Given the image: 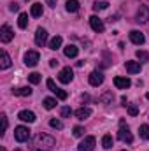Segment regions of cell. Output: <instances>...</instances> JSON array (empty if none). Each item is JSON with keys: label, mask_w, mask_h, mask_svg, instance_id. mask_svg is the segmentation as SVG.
I'll use <instances>...</instances> for the list:
<instances>
[{"label": "cell", "mask_w": 149, "mask_h": 151, "mask_svg": "<svg viewBox=\"0 0 149 151\" xmlns=\"http://www.w3.org/2000/svg\"><path fill=\"white\" fill-rule=\"evenodd\" d=\"M65 7H67V11H69V12H77L81 5H79V2H77V0H67V5H65Z\"/></svg>", "instance_id": "23"}, {"label": "cell", "mask_w": 149, "mask_h": 151, "mask_svg": "<svg viewBox=\"0 0 149 151\" xmlns=\"http://www.w3.org/2000/svg\"><path fill=\"white\" fill-rule=\"evenodd\" d=\"M14 37V34H12V30H11V27L9 25H2V28H0V40L4 42V44H7V42H11Z\"/></svg>", "instance_id": "6"}, {"label": "cell", "mask_w": 149, "mask_h": 151, "mask_svg": "<svg viewBox=\"0 0 149 151\" xmlns=\"http://www.w3.org/2000/svg\"><path fill=\"white\" fill-rule=\"evenodd\" d=\"M39 60H40L39 51H28V53L25 55V63H27L28 67H35L39 63Z\"/></svg>", "instance_id": "7"}, {"label": "cell", "mask_w": 149, "mask_h": 151, "mask_svg": "<svg viewBox=\"0 0 149 151\" xmlns=\"http://www.w3.org/2000/svg\"><path fill=\"white\" fill-rule=\"evenodd\" d=\"M128 114L130 116H137L139 114V107L135 104H128Z\"/></svg>", "instance_id": "33"}, {"label": "cell", "mask_w": 149, "mask_h": 151, "mask_svg": "<svg viewBox=\"0 0 149 151\" xmlns=\"http://www.w3.org/2000/svg\"><path fill=\"white\" fill-rule=\"evenodd\" d=\"M18 118L21 119V121H27V123H34L35 121V114L32 113V111H19V114H18Z\"/></svg>", "instance_id": "14"}, {"label": "cell", "mask_w": 149, "mask_h": 151, "mask_svg": "<svg viewBox=\"0 0 149 151\" xmlns=\"http://www.w3.org/2000/svg\"><path fill=\"white\" fill-rule=\"evenodd\" d=\"M135 56L140 60V63H148V62H149V53H148V51H142V49H139V51L135 53Z\"/></svg>", "instance_id": "24"}, {"label": "cell", "mask_w": 149, "mask_h": 151, "mask_svg": "<svg viewBox=\"0 0 149 151\" xmlns=\"http://www.w3.org/2000/svg\"><path fill=\"white\" fill-rule=\"evenodd\" d=\"M54 146V139L47 134H37L32 141V151H49Z\"/></svg>", "instance_id": "1"}, {"label": "cell", "mask_w": 149, "mask_h": 151, "mask_svg": "<svg viewBox=\"0 0 149 151\" xmlns=\"http://www.w3.org/2000/svg\"><path fill=\"white\" fill-rule=\"evenodd\" d=\"M123 151H126V150H123Z\"/></svg>", "instance_id": "43"}, {"label": "cell", "mask_w": 149, "mask_h": 151, "mask_svg": "<svg viewBox=\"0 0 149 151\" xmlns=\"http://www.w3.org/2000/svg\"><path fill=\"white\" fill-rule=\"evenodd\" d=\"M139 134H140V139H146V141H149V125H140Z\"/></svg>", "instance_id": "26"}, {"label": "cell", "mask_w": 149, "mask_h": 151, "mask_svg": "<svg viewBox=\"0 0 149 151\" xmlns=\"http://www.w3.org/2000/svg\"><path fill=\"white\" fill-rule=\"evenodd\" d=\"M130 40H132L133 44L140 46V44L146 42V37H144V34H140L139 30H132V32H130Z\"/></svg>", "instance_id": "13"}, {"label": "cell", "mask_w": 149, "mask_h": 151, "mask_svg": "<svg viewBox=\"0 0 149 151\" xmlns=\"http://www.w3.org/2000/svg\"><path fill=\"white\" fill-rule=\"evenodd\" d=\"M112 99H114V95H112L111 91H107V93H104V95L100 97V102H102V104H109V102H112Z\"/></svg>", "instance_id": "30"}, {"label": "cell", "mask_w": 149, "mask_h": 151, "mask_svg": "<svg viewBox=\"0 0 149 151\" xmlns=\"http://www.w3.org/2000/svg\"><path fill=\"white\" fill-rule=\"evenodd\" d=\"M18 27L19 28H27L28 27V14L27 12H21L19 18H18Z\"/></svg>", "instance_id": "22"}, {"label": "cell", "mask_w": 149, "mask_h": 151, "mask_svg": "<svg viewBox=\"0 0 149 151\" xmlns=\"http://www.w3.org/2000/svg\"><path fill=\"white\" fill-rule=\"evenodd\" d=\"M90 25H91V28H93L95 32H98V34H102V32L105 30V25H104V21H102L98 16H91V18H90Z\"/></svg>", "instance_id": "8"}, {"label": "cell", "mask_w": 149, "mask_h": 151, "mask_svg": "<svg viewBox=\"0 0 149 151\" xmlns=\"http://www.w3.org/2000/svg\"><path fill=\"white\" fill-rule=\"evenodd\" d=\"M62 42H63V39L60 37V35H56V37H53L49 40V49H53V51H56V49H60L62 47Z\"/></svg>", "instance_id": "20"}, {"label": "cell", "mask_w": 149, "mask_h": 151, "mask_svg": "<svg viewBox=\"0 0 149 151\" xmlns=\"http://www.w3.org/2000/svg\"><path fill=\"white\" fill-rule=\"evenodd\" d=\"M107 7H109V2H105V0L95 2V5H93V9H95V11H104V9H107Z\"/></svg>", "instance_id": "28"}, {"label": "cell", "mask_w": 149, "mask_h": 151, "mask_svg": "<svg viewBox=\"0 0 149 151\" xmlns=\"http://www.w3.org/2000/svg\"><path fill=\"white\" fill-rule=\"evenodd\" d=\"M146 97H148V99H149V93H146Z\"/></svg>", "instance_id": "41"}, {"label": "cell", "mask_w": 149, "mask_h": 151, "mask_svg": "<svg viewBox=\"0 0 149 151\" xmlns=\"http://www.w3.org/2000/svg\"><path fill=\"white\" fill-rule=\"evenodd\" d=\"M95 144H97V139L93 135H88L84 137V141L77 146V151H93L95 150Z\"/></svg>", "instance_id": "4"}, {"label": "cell", "mask_w": 149, "mask_h": 151, "mask_svg": "<svg viewBox=\"0 0 149 151\" xmlns=\"http://www.w3.org/2000/svg\"><path fill=\"white\" fill-rule=\"evenodd\" d=\"M102 146H104V150H111L112 148V135L105 134V135L102 137Z\"/></svg>", "instance_id": "25"}, {"label": "cell", "mask_w": 149, "mask_h": 151, "mask_svg": "<svg viewBox=\"0 0 149 151\" xmlns=\"http://www.w3.org/2000/svg\"><path fill=\"white\" fill-rule=\"evenodd\" d=\"M49 125H51L53 128H56V130H62V128H63V123H62L60 119H56V118H53V119L49 121Z\"/></svg>", "instance_id": "31"}, {"label": "cell", "mask_w": 149, "mask_h": 151, "mask_svg": "<svg viewBox=\"0 0 149 151\" xmlns=\"http://www.w3.org/2000/svg\"><path fill=\"white\" fill-rule=\"evenodd\" d=\"M11 56L7 55V51H2V62H0V69L2 70H5V69H9L11 67Z\"/></svg>", "instance_id": "18"}, {"label": "cell", "mask_w": 149, "mask_h": 151, "mask_svg": "<svg viewBox=\"0 0 149 151\" xmlns=\"http://www.w3.org/2000/svg\"><path fill=\"white\" fill-rule=\"evenodd\" d=\"M130 84H132V81L128 77H121V76L114 77V86L117 90H126V88H130Z\"/></svg>", "instance_id": "9"}, {"label": "cell", "mask_w": 149, "mask_h": 151, "mask_svg": "<svg viewBox=\"0 0 149 151\" xmlns=\"http://www.w3.org/2000/svg\"><path fill=\"white\" fill-rule=\"evenodd\" d=\"M16 151H21V150H16Z\"/></svg>", "instance_id": "42"}, {"label": "cell", "mask_w": 149, "mask_h": 151, "mask_svg": "<svg viewBox=\"0 0 149 151\" xmlns=\"http://www.w3.org/2000/svg\"><path fill=\"white\" fill-rule=\"evenodd\" d=\"M102 83H104V74L100 70H93L90 74V84L91 86H100Z\"/></svg>", "instance_id": "10"}, {"label": "cell", "mask_w": 149, "mask_h": 151, "mask_svg": "<svg viewBox=\"0 0 149 151\" xmlns=\"http://www.w3.org/2000/svg\"><path fill=\"white\" fill-rule=\"evenodd\" d=\"M0 151H5V148H2V150H0Z\"/></svg>", "instance_id": "40"}, {"label": "cell", "mask_w": 149, "mask_h": 151, "mask_svg": "<svg viewBox=\"0 0 149 151\" xmlns=\"http://www.w3.org/2000/svg\"><path fill=\"white\" fill-rule=\"evenodd\" d=\"M42 12H44L42 4H34V5H32V9H30V14H32L34 18H40V16H42Z\"/></svg>", "instance_id": "21"}, {"label": "cell", "mask_w": 149, "mask_h": 151, "mask_svg": "<svg viewBox=\"0 0 149 151\" xmlns=\"http://www.w3.org/2000/svg\"><path fill=\"white\" fill-rule=\"evenodd\" d=\"M60 114H62V118H70L72 116V109L70 107H62V111H60Z\"/></svg>", "instance_id": "34"}, {"label": "cell", "mask_w": 149, "mask_h": 151, "mask_svg": "<svg viewBox=\"0 0 149 151\" xmlns=\"http://www.w3.org/2000/svg\"><path fill=\"white\" fill-rule=\"evenodd\" d=\"M47 5H51V7H54V5H56V0H47Z\"/></svg>", "instance_id": "39"}, {"label": "cell", "mask_w": 149, "mask_h": 151, "mask_svg": "<svg viewBox=\"0 0 149 151\" xmlns=\"http://www.w3.org/2000/svg\"><path fill=\"white\" fill-rule=\"evenodd\" d=\"M44 107H46V109H54V107H56V100L51 99V97H46V99H44Z\"/></svg>", "instance_id": "27"}, {"label": "cell", "mask_w": 149, "mask_h": 151, "mask_svg": "<svg viewBox=\"0 0 149 151\" xmlns=\"http://www.w3.org/2000/svg\"><path fill=\"white\" fill-rule=\"evenodd\" d=\"M47 42V30L46 28H37L35 32V44L37 46H44Z\"/></svg>", "instance_id": "11"}, {"label": "cell", "mask_w": 149, "mask_h": 151, "mask_svg": "<svg viewBox=\"0 0 149 151\" xmlns=\"http://www.w3.org/2000/svg\"><path fill=\"white\" fill-rule=\"evenodd\" d=\"M9 9H11L12 12H16V11H19V5H18V4H11V5H9Z\"/></svg>", "instance_id": "37"}, {"label": "cell", "mask_w": 149, "mask_h": 151, "mask_svg": "<svg viewBox=\"0 0 149 151\" xmlns=\"http://www.w3.org/2000/svg\"><path fill=\"white\" fill-rule=\"evenodd\" d=\"M126 70L130 74H139L140 72V62H126Z\"/></svg>", "instance_id": "17"}, {"label": "cell", "mask_w": 149, "mask_h": 151, "mask_svg": "<svg viewBox=\"0 0 149 151\" xmlns=\"http://www.w3.org/2000/svg\"><path fill=\"white\" fill-rule=\"evenodd\" d=\"M72 79H74V70H72L70 67H65V69L60 70V74H58V81H60V83L69 84Z\"/></svg>", "instance_id": "5"}, {"label": "cell", "mask_w": 149, "mask_h": 151, "mask_svg": "<svg viewBox=\"0 0 149 151\" xmlns=\"http://www.w3.org/2000/svg\"><path fill=\"white\" fill-rule=\"evenodd\" d=\"M46 84H47V88H49V90H51L53 93H56V91L60 90V88H58V86L54 84V81H53V79H47V81H46Z\"/></svg>", "instance_id": "32"}, {"label": "cell", "mask_w": 149, "mask_h": 151, "mask_svg": "<svg viewBox=\"0 0 149 151\" xmlns=\"http://www.w3.org/2000/svg\"><path fill=\"white\" fill-rule=\"evenodd\" d=\"M117 139H119V141H123V142H126V144H132V142H133V135H132V132H130V128H128V125H126V121H125V119H119Z\"/></svg>", "instance_id": "2"}, {"label": "cell", "mask_w": 149, "mask_h": 151, "mask_svg": "<svg viewBox=\"0 0 149 151\" xmlns=\"http://www.w3.org/2000/svg\"><path fill=\"white\" fill-rule=\"evenodd\" d=\"M12 93H14L16 97H30V95H32V88H30V86H21V88L12 90Z\"/></svg>", "instance_id": "15"}, {"label": "cell", "mask_w": 149, "mask_h": 151, "mask_svg": "<svg viewBox=\"0 0 149 151\" xmlns=\"http://www.w3.org/2000/svg\"><path fill=\"white\" fill-rule=\"evenodd\" d=\"M137 21H139V23H148L149 21V7L142 5V7L137 11Z\"/></svg>", "instance_id": "12"}, {"label": "cell", "mask_w": 149, "mask_h": 151, "mask_svg": "<svg viewBox=\"0 0 149 151\" xmlns=\"http://www.w3.org/2000/svg\"><path fill=\"white\" fill-rule=\"evenodd\" d=\"M14 139L18 142H27L30 139V130L28 127H16L14 128Z\"/></svg>", "instance_id": "3"}, {"label": "cell", "mask_w": 149, "mask_h": 151, "mask_svg": "<svg viewBox=\"0 0 149 151\" xmlns=\"http://www.w3.org/2000/svg\"><path fill=\"white\" fill-rule=\"evenodd\" d=\"M40 79H42V77H40L39 72H32V74H28V81H30L32 84H39V83H40Z\"/></svg>", "instance_id": "29"}, {"label": "cell", "mask_w": 149, "mask_h": 151, "mask_svg": "<svg viewBox=\"0 0 149 151\" xmlns=\"http://www.w3.org/2000/svg\"><path fill=\"white\" fill-rule=\"evenodd\" d=\"M56 65H58V60L56 58H51L49 60V67H56Z\"/></svg>", "instance_id": "38"}, {"label": "cell", "mask_w": 149, "mask_h": 151, "mask_svg": "<svg viewBox=\"0 0 149 151\" xmlns=\"http://www.w3.org/2000/svg\"><path fill=\"white\" fill-rule=\"evenodd\" d=\"M74 135L75 137H82L84 135V128L82 127H74Z\"/></svg>", "instance_id": "36"}, {"label": "cell", "mask_w": 149, "mask_h": 151, "mask_svg": "<svg viewBox=\"0 0 149 151\" xmlns=\"http://www.w3.org/2000/svg\"><path fill=\"white\" fill-rule=\"evenodd\" d=\"M88 116H91V109L90 107H81V109L75 111V118L77 119H86Z\"/></svg>", "instance_id": "19"}, {"label": "cell", "mask_w": 149, "mask_h": 151, "mask_svg": "<svg viewBox=\"0 0 149 151\" xmlns=\"http://www.w3.org/2000/svg\"><path fill=\"white\" fill-rule=\"evenodd\" d=\"M63 53H65V56H67V58H75V56H77V53H79V47L74 46V44H69V46L63 49Z\"/></svg>", "instance_id": "16"}, {"label": "cell", "mask_w": 149, "mask_h": 151, "mask_svg": "<svg viewBox=\"0 0 149 151\" xmlns=\"http://www.w3.org/2000/svg\"><path fill=\"white\" fill-rule=\"evenodd\" d=\"M7 125H9V123H7V116H5V114H2V132H0V135H4V134H5Z\"/></svg>", "instance_id": "35"}]
</instances>
